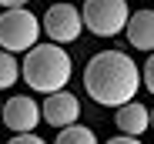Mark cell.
I'll use <instances>...</instances> for the list:
<instances>
[{
	"instance_id": "11",
	"label": "cell",
	"mask_w": 154,
	"mask_h": 144,
	"mask_svg": "<svg viewBox=\"0 0 154 144\" xmlns=\"http://www.w3.org/2000/svg\"><path fill=\"white\" fill-rule=\"evenodd\" d=\"M17 77H20L17 57H14L10 51H4V47H0V90H4V87H14Z\"/></svg>"
},
{
	"instance_id": "3",
	"label": "cell",
	"mask_w": 154,
	"mask_h": 144,
	"mask_svg": "<svg viewBox=\"0 0 154 144\" xmlns=\"http://www.w3.org/2000/svg\"><path fill=\"white\" fill-rule=\"evenodd\" d=\"M40 40V20L27 7H7L0 14V47L10 54L30 51Z\"/></svg>"
},
{
	"instance_id": "5",
	"label": "cell",
	"mask_w": 154,
	"mask_h": 144,
	"mask_svg": "<svg viewBox=\"0 0 154 144\" xmlns=\"http://www.w3.org/2000/svg\"><path fill=\"white\" fill-rule=\"evenodd\" d=\"M84 30V17L74 4L67 0H57V4H50L47 14H44V34L54 40V44H74Z\"/></svg>"
},
{
	"instance_id": "2",
	"label": "cell",
	"mask_w": 154,
	"mask_h": 144,
	"mask_svg": "<svg viewBox=\"0 0 154 144\" xmlns=\"http://www.w3.org/2000/svg\"><path fill=\"white\" fill-rule=\"evenodd\" d=\"M74 74V60L70 54L64 51V44H34L27 57L20 64V77L27 81V87L40 90V94H54V90H64L67 81Z\"/></svg>"
},
{
	"instance_id": "15",
	"label": "cell",
	"mask_w": 154,
	"mask_h": 144,
	"mask_svg": "<svg viewBox=\"0 0 154 144\" xmlns=\"http://www.w3.org/2000/svg\"><path fill=\"white\" fill-rule=\"evenodd\" d=\"M27 0H0V7H23Z\"/></svg>"
},
{
	"instance_id": "13",
	"label": "cell",
	"mask_w": 154,
	"mask_h": 144,
	"mask_svg": "<svg viewBox=\"0 0 154 144\" xmlns=\"http://www.w3.org/2000/svg\"><path fill=\"white\" fill-rule=\"evenodd\" d=\"M7 144H47L44 137H37V134H14Z\"/></svg>"
},
{
	"instance_id": "16",
	"label": "cell",
	"mask_w": 154,
	"mask_h": 144,
	"mask_svg": "<svg viewBox=\"0 0 154 144\" xmlns=\"http://www.w3.org/2000/svg\"><path fill=\"white\" fill-rule=\"evenodd\" d=\"M151 127H154V107H151Z\"/></svg>"
},
{
	"instance_id": "6",
	"label": "cell",
	"mask_w": 154,
	"mask_h": 144,
	"mask_svg": "<svg viewBox=\"0 0 154 144\" xmlns=\"http://www.w3.org/2000/svg\"><path fill=\"white\" fill-rule=\"evenodd\" d=\"M0 117H4V124L14 131V134H30L37 124H40V107L34 97H10L4 104V111H0Z\"/></svg>"
},
{
	"instance_id": "10",
	"label": "cell",
	"mask_w": 154,
	"mask_h": 144,
	"mask_svg": "<svg viewBox=\"0 0 154 144\" xmlns=\"http://www.w3.org/2000/svg\"><path fill=\"white\" fill-rule=\"evenodd\" d=\"M54 144H97V134L84 124H67V127H60Z\"/></svg>"
},
{
	"instance_id": "4",
	"label": "cell",
	"mask_w": 154,
	"mask_h": 144,
	"mask_svg": "<svg viewBox=\"0 0 154 144\" xmlns=\"http://www.w3.org/2000/svg\"><path fill=\"white\" fill-rule=\"evenodd\" d=\"M81 17H84V27L91 34L117 37L131 20V10H127V0H84Z\"/></svg>"
},
{
	"instance_id": "14",
	"label": "cell",
	"mask_w": 154,
	"mask_h": 144,
	"mask_svg": "<svg viewBox=\"0 0 154 144\" xmlns=\"http://www.w3.org/2000/svg\"><path fill=\"white\" fill-rule=\"evenodd\" d=\"M107 144H141V137H131V134H121V137H111Z\"/></svg>"
},
{
	"instance_id": "8",
	"label": "cell",
	"mask_w": 154,
	"mask_h": 144,
	"mask_svg": "<svg viewBox=\"0 0 154 144\" xmlns=\"http://www.w3.org/2000/svg\"><path fill=\"white\" fill-rule=\"evenodd\" d=\"M127 40H131L134 51H154V10H134L131 20H127V27H124Z\"/></svg>"
},
{
	"instance_id": "7",
	"label": "cell",
	"mask_w": 154,
	"mask_h": 144,
	"mask_svg": "<svg viewBox=\"0 0 154 144\" xmlns=\"http://www.w3.org/2000/svg\"><path fill=\"white\" fill-rule=\"evenodd\" d=\"M40 117L50 124V127H67V124H77L81 117V101L74 97L70 90H54L44 97V111Z\"/></svg>"
},
{
	"instance_id": "1",
	"label": "cell",
	"mask_w": 154,
	"mask_h": 144,
	"mask_svg": "<svg viewBox=\"0 0 154 144\" xmlns=\"http://www.w3.org/2000/svg\"><path fill=\"white\" fill-rule=\"evenodd\" d=\"M84 90L104 107H124L141 90V67L124 51H100L84 67Z\"/></svg>"
},
{
	"instance_id": "17",
	"label": "cell",
	"mask_w": 154,
	"mask_h": 144,
	"mask_svg": "<svg viewBox=\"0 0 154 144\" xmlns=\"http://www.w3.org/2000/svg\"><path fill=\"white\" fill-rule=\"evenodd\" d=\"M0 111H4V104H0Z\"/></svg>"
},
{
	"instance_id": "9",
	"label": "cell",
	"mask_w": 154,
	"mask_h": 144,
	"mask_svg": "<svg viewBox=\"0 0 154 144\" xmlns=\"http://www.w3.org/2000/svg\"><path fill=\"white\" fill-rule=\"evenodd\" d=\"M114 124H117V131H121V134L137 137V134H144V131L151 127V111H147L144 104H137V101H127L124 107H117Z\"/></svg>"
},
{
	"instance_id": "12",
	"label": "cell",
	"mask_w": 154,
	"mask_h": 144,
	"mask_svg": "<svg viewBox=\"0 0 154 144\" xmlns=\"http://www.w3.org/2000/svg\"><path fill=\"white\" fill-rule=\"evenodd\" d=\"M141 84L154 94V51H151V57H147V64L141 67Z\"/></svg>"
}]
</instances>
